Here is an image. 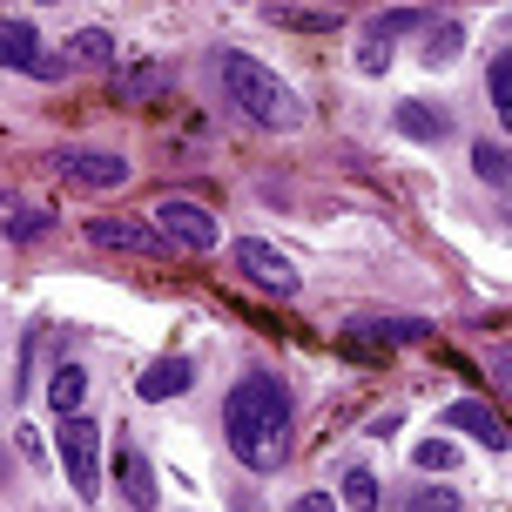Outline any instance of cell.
<instances>
[{"label": "cell", "mask_w": 512, "mask_h": 512, "mask_svg": "<svg viewBox=\"0 0 512 512\" xmlns=\"http://www.w3.org/2000/svg\"><path fill=\"white\" fill-rule=\"evenodd\" d=\"M54 169H61V182H75V189H88V196H108V189L128 182V155H115V149H61Z\"/></svg>", "instance_id": "cell-5"}, {"label": "cell", "mask_w": 512, "mask_h": 512, "mask_svg": "<svg viewBox=\"0 0 512 512\" xmlns=\"http://www.w3.org/2000/svg\"><path fill=\"white\" fill-rule=\"evenodd\" d=\"M34 54H41V34H34V21H21V14H0V68H34Z\"/></svg>", "instance_id": "cell-14"}, {"label": "cell", "mask_w": 512, "mask_h": 512, "mask_svg": "<svg viewBox=\"0 0 512 512\" xmlns=\"http://www.w3.org/2000/svg\"><path fill=\"white\" fill-rule=\"evenodd\" d=\"M149 230L162 236L169 250H216L223 223H216L203 203H189V196H162V203L149 209Z\"/></svg>", "instance_id": "cell-4"}, {"label": "cell", "mask_w": 512, "mask_h": 512, "mask_svg": "<svg viewBox=\"0 0 512 512\" xmlns=\"http://www.w3.org/2000/svg\"><path fill=\"white\" fill-rule=\"evenodd\" d=\"M465 48V27L459 21H425V41H418V61L425 68H452Z\"/></svg>", "instance_id": "cell-15"}, {"label": "cell", "mask_w": 512, "mask_h": 512, "mask_svg": "<svg viewBox=\"0 0 512 512\" xmlns=\"http://www.w3.org/2000/svg\"><path fill=\"white\" fill-rule=\"evenodd\" d=\"M68 61H81V68H115V34H102V27H81L75 41H68Z\"/></svg>", "instance_id": "cell-18"}, {"label": "cell", "mask_w": 512, "mask_h": 512, "mask_svg": "<svg viewBox=\"0 0 512 512\" xmlns=\"http://www.w3.org/2000/svg\"><path fill=\"white\" fill-rule=\"evenodd\" d=\"M344 506H351V512H378V479H371L364 465L344 472Z\"/></svg>", "instance_id": "cell-22"}, {"label": "cell", "mask_w": 512, "mask_h": 512, "mask_svg": "<svg viewBox=\"0 0 512 512\" xmlns=\"http://www.w3.org/2000/svg\"><path fill=\"white\" fill-rule=\"evenodd\" d=\"M384 68H391V48L364 41V48H358V75H384Z\"/></svg>", "instance_id": "cell-25"}, {"label": "cell", "mask_w": 512, "mask_h": 512, "mask_svg": "<svg viewBox=\"0 0 512 512\" xmlns=\"http://www.w3.org/2000/svg\"><path fill=\"white\" fill-rule=\"evenodd\" d=\"M398 128H405L411 142H445L452 135V115L432 102H398Z\"/></svg>", "instance_id": "cell-16"}, {"label": "cell", "mask_w": 512, "mask_h": 512, "mask_svg": "<svg viewBox=\"0 0 512 512\" xmlns=\"http://www.w3.org/2000/svg\"><path fill=\"white\" fill-rule=\"evenodd\" d=\"M472 176L479 182H492V189H506V142H472Z\"/></svg>", "instance_id": "cell-19"}, {"label": "cell", "mask_w": 512, "mask_h": 512, "mask_svg": "<svg viewBox=\"0 0 512 512\" xmlns=\"http://www.w3.org/2000/svg\"><path fill=\"white\" fill-rule=\"evenodd\" d=\"M445 425H452V432H465L472 445H486V452H506V418H499L492 405H479V398L445 405Z\"/></svg>", "instance_id": "cell-8"}, {"label": "cell", "mask_w": 512, "mask_h": 512, "mask_svg": "<svg viewBox=\"0 0 512 512\" xmlns=\"http://www.w3.org/2000/svg\"><path fill=\"white\" fill-rule=\"evenodd\" d=\"M48 398H54V411H61V418H75L81 398H88V371H81V364H54Z\"/></svg>", "instance_id": "cell-17"}, {"label": "cell", "mask_w": 512, "mask_h": 512, "mask_svg": "<svg viewBox=\"0 0 512 512\" xmlns=\"http://www.w3.org/2000/svg\"><path fill=\"white\" fill-rule=\"evenodd\" d=\"M223 432H230V452L250 472H277L290 459V391L270 371L236 378V391L223 398Z\"/></svg>", "instance_id": "cell-1"}, {"label": "cell", "mask_w": 512, "mask_h": 512, "mask_svg": "<svg viewBox=\"0 0 512 512\" xmlns=\"http://www.w3.org/2000/svg\"><path fill=\"white\" fill-rule=\"evenodd\" d=\"M216 81H223V95H230V108L243 115V122H256V128H297V122H304L297 95H290L256 54L223 48V54H216Z\"/></svg>", "instance_id": "cell-2"}, {"label": "cell", "mask_w": 512, "mask_h": 512, "mask_svg": "<svg viewBox=\"0 0 512 512\" xmlns=\"http://www.w3.org/2000/svg\"><path fill=\"white\" fill-rule=\"evenodd\" d=\"M405 512H459V492H445V486H418Z\"/></svg>", "instance_id": "cell-24"}, {"label": "cell", "mask_w": 512, "mask_h": 512, "mask_svg": "<svg viewBox=\"0 0 512 512\" xmlns=\"http://www.w3.org/2000/svg\"><path fill=\"white\" fill-rule=\"evenodd\" d=\"M27 75H34V81H61V75H68V54H34Z\"/></svg>", "instance_id": "cell-26"}, {"label": "cell", "mask_w": 512, "mask_h": 512, "mask_svg": "<svg viewBox=\"0 0 512 512\" xmlns=\"http://www.w3.org/2000/svg\"><path fill=\"white\" fill-rule=\"evenodd\" d=\"M290 512H331V492H304V499H297Z\"/></svg>", "instance_id": "cell-27"}, {"label": "cell", "mask_w": 512, "mask_h": 512, "mask_svg": "<svg viewBox=\"0 0 512 512\" xmlns=\"http://www.w3.org/2000/svg\"><path fill=\"white\" fill-rule=\"evenodd\" d=\"M88 243L95 250H122V256H149V263L169 256V243L149 223H135V216H88Z\"/></svg>", "instance_id": "cell-7"}, {"label": "cell", "mask_w": 512, "mask_h": 512, "mask_svg": "<svg viewBox=\"0 0 512 512\" xmlns=\"http://www.w3.org/2000/svg\"><path fill=\"white\" fill-rule=\"evenodd\" d=\"M486 95H492V115L506 122V115H512V61H506V54H492V68H486Z\"/></svg>", "instance_id": "cell-21"}, {"label": "cell", "mask_w": 512, "mask_h": 512, "mask_svg": "<svg viewBox=\"0 0 512 512\" xmlns=\"http://www.w3.org/2000/svg\"><path fill=\"white\" fill-rule=\"evenodd\" d=\"M236 270H243L256 290H270V297H297V263H290L277 243H263V236H243V243H236Z\"/></svg>", "instance_id": "cell-6"}, {"label": "cell", "mask_w": 512, "mask_h": 512, "mask_svg": "<svg viewBox=\"0 0 512 512\" xmlns=\"http://www.w3.org/2000/svg\"><path fill=\"white\" fill-rule=\"evenodd\" d=\"M411 27H418V34H425V14H411V7H398V14H378V21H371V34H364V41H378V48H391V41H398V34H411Z\"/></svg>", "instance_id": "cell-20"}, {"label": "cell", "mask_w": 512, "mask_h": 512, "mask_svg": "<svg viewBox=\"0 0 512 512\" xmlns=\"http://www.w3.org/2000/svg\"><path fill=\"white\" fill-rule=\"evenodd\" d=\"M54 452H61V472H68V486L75 499H102V425L95 418H61V432H54Z\"/></svg>", "instance_id": "cell-3"}, {"label": "cell", "mask_w": 512, "mask_h": 512, "mask_svg": "<svg viewBox=\"0 0 512 512\" xmlns=\"http://www.w3.org/2000/svg\"><path fill=\"white\" fill-rule=\"evenodd\" d=\"M54 230V209L41 203H21L14 189H0V236H14V243H34V236Z\"/></svg>", "instance_id": "cell-10"}, {"label": "cell", "mask_w": 512, "mask_h": 512, "mask_svg": "<svg viewBox=\"0 0 512 512\" xmlns=\"http://www.w3.org/2000/svg\"><path fill=\"white\" fill-rule=\"evenodd\" d=\"M196 384V358H162V364H149L142 378H135V391L149 398V405H162V398H182Z\"/></svg>", "instance_id": "cell-12"}, {"label": "cell", "mask_w": 512, "mask_h": 512, "mask_svg": "<svg viewBox=\"0 0 512 512\" xmlns=\"http://www.w3.org/2000/svg\"><path fill=\"white\" fill-rule=\"evenodd\" d=\"M155 95H169V68L162 61H128L115 75V102H155Z\"/></svg>", "instance_id": "cell-13"}, {"label": "cell", "mask_w": 512, "mask_h": 512, "mask_svg": "<svg viewBox=\"0 0 512 512\" xmlns=\"http://www.w3.org/2000/svg\"><path fill=\"white\" fill-rule=\"evenodd\" d=\"M115 492H122V499H128L135 512H155V499H162V492H155L149 459H142L135 445H115Z\"/></svg>", "instance_id": "cell-9"}, {"label": "cell", "mask_w": 512, "mask_h": 512, "mask_svg": "<svg viewBox=\"0 0 512 512\" xmlns=\"http://www.w3.org/2000/svg\"><path fill=\"white\" fill-rule=\"evenodd\" d=\"M411 459H418V472H452V465H459V445H452V438H425Z\"/></svg>", "instance_id": "cell-23"}, {"label": "cell", "mask_w": 512, "mask_h": 512, "mask_svg": "<svg viewBox=\"0 0 512 512\" xmlns=\"http://www.w3.org/2000/svg\"><path fill=\"white\" fill-rule=\"evenodd\" d=\"M263 21H270V27H290V34H337V27H344V14H337V7H297V0H270V7H263Z\"/></svg>", "instance_id": "cell-11"}]
</instances>
